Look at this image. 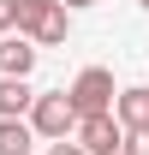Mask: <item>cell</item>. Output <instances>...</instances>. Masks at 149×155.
Masks as SVG:
<instances>
[{
    "instance_id": "7a4b0ae2",
    "label": "cell",
    "mask_w": 149,
    "mask_h": 155,
    "mask_svg": "<svg viewBox=\"0 0 149 155\" xmlns=\"http://www.w3.org/2000/svg\"><path fill=\"white\" fill-rule=\"evenodd\" d=\"M30 131H36V143H54V137H72L78 114H72V101H66V90H36V101H30Z\"/></svg>"
},
{
    "instance_id": "9c48e42d",
    "label": "cell",
    "mask_w": 149,
    "mask_h": 155,
    "mask_svg": "<svg viewBox=\"0 0 149 155\" xmlns=\"http://www.w3.org/2000/svg\"><path fill=\"white\" fill-rule=\"evenodd\" d=\"M119 155H149V131H125V143H119Z\"/></svg>"
},
{
    "instance_id": "8fae6325",
    "label": "cell",
    "mask_w": 149,
    "mask_h": 155,
    "mask_svg": "<svg viewBox=\"0 0 149 155\" xmlns=\"http://www.w3.org/2000/svg\"><path fill=\"white\" fill-rule=\"evenodd\" d=\"M12 30V0H0V36Z\"/></svg>"
},
{
    "instance_id": "30bf717a",
    "label": "cell",
    "mask_w": 149,
    "mask_h": 155,
    "mask_svg": "<svg viewBox=\"0 0 149 155\" xmlns=\"http://www.w3.org/2000/svg\"><path fill=\"white\" fill-rule=\"evenodd\" d=\"M48 155H84V149H78L72 137H54V143H48Z\"/></svg>"
},
{
    "instance_id": "8992f818",
    "label": "cell",
    "mask_w": 149,
    "mask_h": 155,
    "mask_svg": "<svg viewBox=\"0 0 149 155\" xmlns=\"http://www.w3.org/2000/svg\"><path fill=\"white\" fill-rule=\"evenodd\" d=\"M108 114L119 119V131H149V84H137V90H119Z\"/></svg>"
},
{
    "instance_id": "52a82bcc",
    "label": "cell",
    "mask_w": 149,
    "mask_h": 155,
    "mask_svg": "<svg viewBox=\"0 0 149 155\" xmlns=\"http://www.w3.org/2000/svg\"><path fill=\"white\" fill-rule=\"evenodd\" d=\"M30 101H36L30 78H0V119H24V114H30Z\"/></svg>"
},
{
    "instance_id": "277c9868",
    "label": "cell",
    "mask_w": 149,
    "mask_h": 155,
    "mask_svg": "<svg viewBox=\"0 0 149 155\" xmlns=\"http://www.w3.org/2000/svg\"><path fill=\"white\" fill-rule=\"evenodd\" d=\"M72 143L84 155H119V143H125V131H119V119L113 114H84L72 125Z\"/></svg>"
},
{
    "instance_id": "3957f363",
    "label": "cell",
    "mask_w": 149,
    "mask_h": 155,
    "mask_svg": "<svg viewBox=\"0 0 149 155\" xmlns=\"http://www.w3.org/2000/svg\"><path fill=\"white\" fill-rule=\"evenodd\" d=\"M113 96H119V84H113L108 66H84V72L72 78V90H66V101H72V114H78V119H84V114H108Z\"/></svg>"
},
{
    "instance_id": "ba28073f",
    "label": "cell",
    "mask_w": 149,
    "mask_h": 155,
    "mask_svg": "<svg viewBox=\"0 0 149 155\" xmlns=\"http://www.w3.org/2000/svg\"><path fill=\"white\" fill-rule=\"evenodd\" d=\"M30 149H36L30 119H0V155H30Z\"/></svg>"
},
{
    "instance_id": "4fadbf2b",
    "label": "cell",
    "mask_w": 149,
    "mask_h": 155,
    "mask_svg": "<svg viewBox=\"0 0 149 155\" xmlns=\"http://www.w3.org/2000/svg\"><path fill=\"white\" fill-rule=\"evenodd\" d=\"M137 6H149V0H137Z\"/></svg>"
},
{
    "instance_id": "5b68a950",
    "label": "cell",
    "mask_w": 149,
    "mask_h": 155,
    "mask_svg": "<svg viewBox=\"0 0 149 155\" xmlns=\"http://www.w3.org/2000/svg\"><path fill=\"white\" fill-rule=\"evenodd\" d=\"M36 42L30 36H12V30H6V36H0V78H30L36 72Z\"/></svg>"
},
{
    "instance_id": "7c38bea8",
    "label": "cell",
    "mask_w": 149,
    "mask_h": 155,
    "mask_svg": "<svg viewBox=\"0 0 149 155\" xmlns=\"http://www.w3.org/2000/svg\"><path fill=\"white\" fill-rule=\"evenodd\" d=\"M60 6H66V12H90L95 0H60Z\"/></svg>"
},
{
    "instance_id": "6da1fadb",
    "label": "cell",
    "mask_w": 149,
    "mask_h": 155,
    "mask_svg": "<svg viewBox=\"0 0 149 155\" xmlns=\"http://www.w3.org/2000/svg\"><path fill=\"white\" fill-rule=\"evenodd\" d=\"M12 30L30 36L36 48H54V42L72 36V12L60 0H12Z\"/></svg>"
}]
</instances>
